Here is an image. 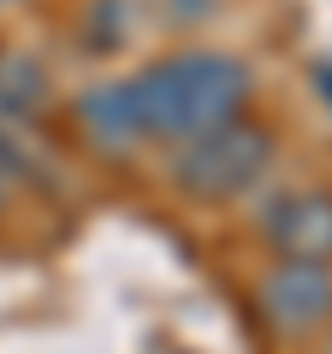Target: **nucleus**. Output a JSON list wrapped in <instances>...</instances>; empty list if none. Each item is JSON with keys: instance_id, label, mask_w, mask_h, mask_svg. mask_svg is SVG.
Instances as JSON below:
<instances>
[{"instance_id": "f257e3e1", "label": "nucleus", "mask_w": 332, "mask_h": 354, "mask_svg": "<svg viewBox=\"0 0 332 354\" xmlns=\"http://www.w3.org/2000/svg\"><path fill=\"white\" fill-rule=\"evenodd\" d=\"M243 88H249V77L238 61L183 55V61L144 72L133 83V105H138V122L166 133V138H205L238 111Z\"/></svg>"}, {"instance_id": "f03ea898", "label": "nucleus", "mask_w": 332, "mask_h": 354, "mask_svg": "<svg viewBox=\"0 0 332 354\" xmlns=\"http://www.w3.org/2000/svg\"><path fill=\"white\" fill-rule=\"evenodd\" d=\"M260 160H266V138H255V133H243V127H232V133H205V144L183 160V177H188V188H199V194H232V188H243V183L255 177Z\"/></svg>"}, {"instance_id": "7ed1b4c3", "label": "nucleus", "mask_w": 332, "mask_h": 354, "mask_svg": "<svg viewBox=\"0 0 332 354\" xmlns=\"http://www.w3.org/2000/svg\"><path fill=\"white\" fill-rule=\"evenodd\" d=\"M266 304H271L277 321L299 326V321H315L332 304V282H326L321 266H288V271H277L266 282Z\"/></svg>"}, {"instance_id": "20e7f679", "label": "nucleus", "mask_w": 332, "mask_h": 354, "mask_svg": "<svg viewBox=\"0 0 332 354\" xmlns=\"http://www.w3.org/2000/svg\"><path fill=\"white\" fill-rule=\"evenodd\" d=\"M277 238L293 243L299 254H326V249H332V205H326V199H299V205H288Z\"/></svg>"}, {"instance_id": "39448f33", "label": "nucleus", "mask_w": 332, "mask_h": 354, "mask_svg": "<svg viewBox=\"0 0 332 354\" xmlns=\"http://www.w3.org/2000/svg\"><path fill=\"white\" fill-rule=\"evenodd\" d=\"M83 122L105 138V144H122L133 127H138V105H133V83L127 88H105V94H89L83 100Z\"/></svg>"}]
</instances>
